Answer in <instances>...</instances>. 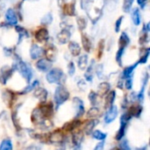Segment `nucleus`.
Returning <instances> with one entry per match:
<instances>
[{"mask_svg": "<svg viewBox=\"0 0 150 150\" xmlns=\"http://www.w3.org/2000/svg\"><path fill=\"white\" fill-rule=\"evenodd\" d=\"M105 6L104 0H89L85 6V11L92 23H97L102 16Z\"/></svg>", "mask_w": 150, "mask_h": 150, "instance_id": "1", "label": "nucleus"}, {"mask_svg": "<svg viewBox=\"0 0 150 150\" xmlns=\"http://www.w3.org/2000/svg\"><path fill=\"white\" fill-rule=\"evenodd\" d=\"M14 70H17L25 79L27 83H30L33 76V72L32 68L24 61L21 60V58L18 55L15 54V60L13 62V65L11 67Z\"/></svg>", "mask_w": 150, "mask_h": 150, "instance_id": "2", "label": "nucleus"}, {"mask_svg": "<svg viewBox=\"0 0 150 150\" xmlns=\"http://www.w3.org/2000/svg\"><path fill=\"white\" fill-rule=\"evenodd\" d=\"M46 78L49 83H57L58 85H63L66 81V76L63 71L57 68L50 69L47 72Z\"/></svg>", "mask_w": 150, "mask_h": 150, "instance_id": "3", "label": "nucleus"}, {"mask_svg": "<svg viewBox=\"0 0 150 150\" xmlns=\"http://www.w3.org/2000/svg\"><path fill=\"white\" fill-rule=\"evenodd\" d=\"M69 98V92L63 85H58L54 91V101L55 103V107L58 108L62 104H64Z\"/></svg>", "mask_w": 150, "mask_h": 150, "instance_id": "4", "label": "nucleus"}, {"mask_svg": "<svg viewBox=\"0 0 150 150\" xmlns=\"http://www.w3.org/2000/svg\"><path fill=\"white\" fill-rule=\"evenodd\" d=\"M130 120H131V117L129 116V114L127 112H125L121 115V117H120V129H119V131L116 134V137H115L117 141H120L124 137L125 133H126V128H127V124H128Z\"/></svg>", "mask_w": 150, "mask_h": 150, "instance_id": "5", "label": "nucleus"}, {"mask_svg": "<svg viewBox=\"0 0 150 150\" xmlns=\"http://www.w3.org/2000/svg\"><path fill=\"white\" fill-rule=\"evenodd\" d=\"M14 72V69L9 66H4L0 69V83L2 84H5L7 81L11 78Z\"/></svg>", "mask_w": 150, "mask_h": 150, "instance_id": "6", "label": "nucleus"}, {"mask_svg": "<svg viewBox=\"0 0 150 150\" xmlns=\"http://www.w3.org/2000/svg\"><path fill=\"white\" fill-rule=\"evenodd\" d=\"M73 104L76 108V118H79L84 114V105L81 98L76 97L73 98Z\"/></svg>", "mask_w": 150, "mask_h": 150, "instance_id": "7", "label": "nucleus"}, {"mask_svg": "<svg viewBox=\"0 0 150 150\" xmlns=\"http://www.w3.org/2000/svg\"><path fill=\"white\" fill-rule=\"evenodd\" d=\"M118 112H119V111H118V108H117L116 105H112V106H110L107 112H106V114H105V122L106 124L112 123L117 118Z\"/></svg>", "mask_w": 150, "mask_h": 150, "instance_id": "8", "label": "nucleus"}, {"mask_svg": "<svg viewBox=\"0 0 150 150\" xmlns=\"http://www.w3.org/2000/svg\"><path fill=\"white\" fill-rule=\"evenodd\" d=\"M71 37V32L69 29L62 28V31L57 34V40L60 44H66L69 41Z\"/></svg>", "mask_w": 150, "mask_h": 150, "instance_id": "9", "label": "nucleus"}, {"mask_svg": "<svg viewBox=\"0 0 150 150\" xmlns=\"http://www.w3.org/2000/svg\"><path fill=\"white\" fill-rule=\"evenodd\" d=\"M44 54V49L37 44H33L30 48V56L33 60L40 58Z\"/></svg>", "mask_w": 150, "mask_h": 150, "instance_id": "10", "label": "nucleus"}, {"mask_svg": "<svg viewBox=\"0 0 150 150\" xmlns=\"http://www.w3.org/2000/svg\"><path fill=\"white\" fill-rule=\"evenodd\" d=\"M5 19L6 22L11 25H17L18 24V18L16 12L13 9L9 8L5 12Z\"/></svg>", "mask_w": 150, "mask_h": 150, "instance_id": "11", "label": "nucleus"}, {"mask_svg": "<svg viewBox=\"0 0 150 150\" xmlns=\"http://www.w3.org/2000/svg\"><path fill=\"white\" fill-rule=\"evenodd\" d=\"M52 62L47 59H40L36 62V68L41 72H47L51 69Z\"/></svg>", "mask_w": 150, "mask_h": 150, "instance_id": "12", "label": "nucleus"}, {"mask_svg": "<svg viewBox=\"0 0 150 150\" xmlns=\"http://www.w3.org/2000/svg\"><path fill=\"white\" fill-rule=\"evenodd\" d=\"M44 116L45 119H48L53 115L54 109H53V104L52 103H46L43 102V105H41L40 107H39Z\"/></svg>", "mask_w": 150, "mask_h": 150, "instance_id": "13", "label": "nucleus"}, {"mask_svg": "<svg viewBox=\"0 0 150 150\" xmlns=\"http://www.w3.org/2000/svg\"><path fill=\"white\" fill-rule=\"evenodd\" d=\"M149 75L148 72H146L144 74V76L142 78V89L139 91V93L137 94L136 98L140 102H142L144 100V93H145V90H146V86L149 83Z\"/></svg>", "mask_w": 150, "mask_h": 150, "instance_id": "14", "label": "nucleus"}, {"mask_svg": "<svg viewBox=\"0 0 150 150\" xmlns=\"http://www.w3.org/2000/svg\"><path fill=\"white\" fill-rule=\"evenodd\" d=\"M56 54H57V50H56V47L54 45L48 46L44 50V54L46 55V59L48 60L51 62H54L56 59Z\"/></svg>", "mask_w": 150, "mask_h": 150, "instance_id": "15", "label": "nucleus"}, {"mask_svg": "<svg viewBox=\"0 0 150 150\" xmlns=\"http://www.w3.org/2000/svg\"><path fill=\"white\" fill-rule=\"evenodd\" d=\"M49 38V33L47 28L42 27L40 29H39L36 33H35V39L39 41V42H44L47 41Z\"/></svg>", "mask_w": 150, "mask_h": 150, "instance_id": "16", "label": "nucleus"}, {"mask_svg": "<svg viewBox=\"0 0 150 150\" xmlns=\"http://www.w3.org/2000/svg\"><path fill=\"white\" fill-rule=\"evenodd\" d=\"M63 140H64V134L62 132V130H55L49 136V141L52 143H62Z\"/></svg>", "mask_w": 150, "mask_h": 150, "instance_id": "17", "label": "nucleus"}, {"mask_svg": "<svg viewBox=\"0 0 150 150\" xmlns=\"http://www.w3.org/2000/svg\"><path fill=\"white\" fill-rule=\"evenodd\" d=\"M44 119L45 118H44V116H43V114H42V112H41L40 108H35L33 111L32 115H31V120H32V121L34 124L39 125Z\"/></svg>", "mask_w": 150, "mask_h": 150, "instance_id": "18", "label": "nucleus"}, {"mask_svg": "<svg viewBox=\"0 0 150 150\" xmlns=\"http://www.w3.org/2000/svg\"><path fill=\"white\" fill-rule=\"evenodd\" d=\"M34 97L36 98H38L40 102H46L47 98V91L46 89L44 88H40V87H37L36 90L34 91Z\"/></svg>", "mask_w": 150, "mask_h": 150, "instance_id": "19", "label": "nucleus"}, {"mask_svg": "<svg viewBox=\"0 0 150 150\" xmlns=\"http://www.w3.org/2000/svg\"><path fill=\"white\" fill-rule=\"evenodd\" d=\"M137 66H138V62H136V63H134V64H133V65H131L129 67L125 68V69L122 72L121 79H127V78L133 77L134 71L137 68Z\"/></svg>", "mask_w": 150, "mask_h": 150, "instance_id": "20", "label": "nucleus"}, {"mask_svg": "<svg viewBox=\"0 0 150 150\" xmlns=\"http://www.w3.org/2000/svg\"><path fill=\"white\" fill-rule=\"evenodd\" d=\"M83 142V134L81 131L76 132L73 134L72 135V142L74 144V146L78 149L80 147V145L82 144V142Z\"/></svg>", "mask_w": 150, "mask_h": 150, "instance_id": "21", "label": "nucleus"}, {"mask_svg": "<svg viewBox=\"0 0 150 150\" xmlns=\"http://www.w3.org/2000/svg\"><path fill=\"white\" fill-rule=\"evenodd\" d=\"M130 43V38L127 35V33L126 32H123L120 37L119 40V48H124L126 49V47L129 45Z\"/></svg>", "mask_w": 150, "mask_h": 150, "instance_id": "22", "label": "nucleus"}, {"mask_svg": "<svg viewBox=\"0 0 150 150\" xmlns=\"http://www.w3.org/2000/svg\"><path fill=\"white\" fill-rule=\"evenodd\" d=\"M150 48L149 47H143L141 49V54H140V60L138 62V64H145L149 57Z\"/></svg>", "mask_w": 150, "mask_h": 150, "instance_id": "23", "label": "nucleus"}, {"mask_svg": "<svg viewBox=\"0 0 150 150\" xmlns=\"http://www.w3.org/2000/svg\"><path fill=\"white\" fill-rule=\"evenodd\" d=\"M142 105H133L129 108V111H128V114L129 116L132 118V117H135V118H139L141 115H142Z\"/></svg>", "mask_w": 150, "mask_h": 150, "instance_id": "24", "label": "nucleus"}, {"mask_svg": "<svg viewBox=\"0 0 150 150\" xmlns=\"http://www.w3.org/2000/svg\"><path fill=\"white\" fill-rule=\"evenodd\" d=\"M131 18L132 21L134 24V25H139L142 23V17H141V11L139 8H134L131 12Z\"/></svg>", "mask_w": 150, "mask_h": 150, "instance_id": "25", "label": "nucleus"}, {"mask_svg": "<svg viewBox=\"0 0 150 150\" xmlns=\"http://www.w3.org/2000/svg\"><path fill=\"white\" fill-rule=\"evenodd\" d=\"M69 52L73 56H78L81 53V47L79 44L76 41H70L69 44Z\"/></svg>", "mask_w": 150, "mask_h": 150, "instance_id": "26", "label": "nucleus"}, {"mask_svg": "<svg viewBox=\"0 0 150 150\" xmlns=\"http://www.w3.org/2000/svg\"><path fill=\"white\" fill-rule=\"evenodd\" d=\"M98 124V120H95V119H92L90 121H88L85 126H84V132L86 134H91L95 127Z\"/></svg>", "mask_w": 150, "mask_h": 150, "instance_id": "27", "label": "nucleus"}, {"mask_svg": "<svg viewBox=\"0 0 150 150\" xmlns=\"http://www.w3.org/2000/svg\"><path fill=\"white\" fill-rule=\"evenodd\" d=\"M82 44H83V47L84 50H85L87 53H90V52L91 51L92 43H91L90 38L87 36L86 33H83V34H82Z\"/></svg>", "mask_w": 150, "mask_h": 150, "instance_id": "28", "label": "nucleus"}, {"mask_svg": "<svg viewBox=\"0 0 150 150\" xmlns=\"http://www.w3.org/2000/svg\"><path fill=\"white\" fill-rule=\"evenodd\" d=\"M62 7H63V12L65 15H68V16L76 15V7L73 2H71L70 4H65Z\"/></svg>", "mask_w": 150, "mask_h": 150, "instance_id": "29", "label": "nucleus"}, {"mask_svg": "<svg viewBox=\"0 0 150 150\" xmlns=\"http://www.w3.org/2000/svg\"><path fill=\"white\" fill-rule=\"evenodd\" d=\"M80 125H81V121L76 120H73L71 122H68V123L64 124L62 129L65 131H73V130L76 129Z\"/></svg>", "mask_w": 150, "mask_h": 150, "instance_id": "30", "label": "nucleus"}, {"mask_svg": "<svg viewBox=\"0 0 150 150\" xmlns=\"http://www.w3.org/2000/svg\"><path fill=\"white\" fill-rule=\"evenodd\" d=\"M15 30L16 32L18 33V43L21 41L22 39L24 38H28L30 35H29V33L27 32L26 29H25L24 27L20 26V25H15Z\"/></svg>", "mask_w": 150, "mask_h": 150, "instance_id": "31", "label": "nucleus"}, {"mask_svg": "<svg viewBox=\"0 0 150 150\" xmlns=\"http://www.w3.org/2000/svg\"><path fill=\"white\" fill-rule=\"evenodd\" d=\"M110 88H111L110 83H106V82H103V83H101L98 85V94L99 96L105 95V94L108 93Z\"/></svg>", "mask_w": 150, "mask_h": 150, "instance_id": "32", "label": "nucleus"}, {"mask_svg": "<svg viewBox=\"0 0 150 150\" xmlns=\"http://www.w3.org/2000/svg\"><path fill=\"white\" fill-rule=\"evenodd\" d=\"M94 60L91 61V63L90 66H88L86 69V72L84 74V77H85V80L88 81V82H91L93 80V72H94V69H93V64H94Z\"/></svg>", "mask_w": 150, "mask_h": 150, "instance_id": "33", "label": "nucleus"}, {"mask_svg": "<svg viewBox=\"0 0 150 150\" xmlns=\"http://www.w3.org/2000/svg\"><path fill=\"white\" fill-rule=\"evenodd\" d=\"M78 67L80 69L84 70L88 67V55L87 54H83L79 57L78 59Z\"/></svg>", "mask_w": 150, "mask_h": 150, "instance_id": "34", "label": "nucleus"}, {"mask_svg": "<svg viewBox=\"0 0 150 150\" xmlns=\"http://www.w3.org/2000/svg\"><path fill=\"white\" fill-rule=\"evenodd\" d=\"M39 83H40V82L38 81V80H35V81H33L30 85H28V86H26V87H25L20 92H19V94H21V95H23V94H26V93H29V92H31L32 91H33L34 89H36L38 86H39Z\"/></svg>", "mask_w": 150, "mask_h": 150, "instance_id": "35", "label": "nucleus"}, {"mask_svg": "<svg viewBox=\"0 0 150 150\" xmlns=\"http://www.w3.org/2000/svg\"><path fill=\"white\" fill-rule=\"evenodd\" d=\"M100 114V110L97 106H92L88 112H87V118L89 119H95L96 117L99 116Z\"/></svg>", "mask_w": 150, "mask_h": 150, "instance_id": "36", "label": "nucleus"}, {"mask_svg": "<svg viewBox=\"0 0 150 150\" xmlns=\"http://www.w3.org/2000/svg\"><path fill=\"white\" fill-rule=\"evenodd\" d=\"M89 99L92 106H97L99 104V95L97 92L91 91L89 94Z\"/></svg>", "mask_w": 150, "mask_h": 150, "instance_id": "37", "label": "nucleus"}, {"mask_svg": "<svg viewBox=\"0 0 150 150\" xmlns=\"http://www.w3.org/2000/svg\"><path fill=\"white\" fill-rule=\"evenodd\" d=\"M115 98H116V92L114 91H112L110 92H108L107 94V97H106V104H105V106H112L115 101Z\"/></svg>", "mask_w": 150, "mask_h": 150, "instance_id": "38", "label": "nucleus"}, {"mask_svg": "<svg viewBox=\"0 0 150 150\" xmlns=\"http://www.w3.org/2000/svg\"><path fill=\"white\" fill-rule=\"evenodd\" d=\"M13 98H14V94L10 91H5L3 94V98L8 105H11V104L13 100Z\"/></svg>", "mask_w": 150, "mask_h": 150, "instance_id": "39", "label": "nucleus"}, {"mask_svg": "<svg viewBox=\"0 0 150 150\" xmlns=\"http://www.w3.org/2000/svg\"><path fill=\"white\" fill-rule=\"evenodd\" d=\"M13 146L10 139H4L0 144V150H12Z\"/></svg>", "mask_w": 150, "mask_h": 150, "instance_id": "40", "label": "nucleus"}, {"mask_svg": "<svg viewBox=\"0 0 150 150\" xmlns=\"http://www.w3.org/2000/svg\"><path fill=\"white\" fill-rule=\"evenodd\" d=\"M38 127L42 129V130H45V129H50L52 127H53V123L48 120V119H44L39 125Z\"/></svg>", "mask_w": 150, "mask_h": 150, "instance_id": "41", "label": "nucleus"}, {"mask_svg": "<svg viewBox=\"0 0 150 150\" xmlns=\"http://www.w3.org/2000/svg\"><path fill=\"white\" fill-rule=\"evenodd\" d=\"M76 23H77L78 29L80 31H83L87 26V21H86L85 18H83V17H78L76 18Z\"/></svg>", "mask_w": 150, "mask_h": 150, "instance_id": "42", "label": "nucleus"}, {"mask_svg": "<svg viewBox=\"0 0 150 150\" xmlns=\"http://www.w3.org/2000/svg\"><path fill=\"white\" fill-rule=\"evenodd\" d=\"M92 136H93L94 139L102 142V141H104L106 138V134L103 133V132H101L99 130H96V131L92 132Z\"/></svg>", "mask_w": 150, "mask_h": 150, "instance_id": "43", "label": "nucleus"}, {"mask_svg": "<svg viewBox=\"0 0 150 150\" xmlns=\"http://www.w3.org/2000/svg\"><path fill=\"white\" fill-rule=\"evenodd\" d=\"M134 0H124L123 1V5H122V10L124 12L127 13L130 11L131 8H132V5L134 4Z\"/></svg>", "mask_w": 150, "mask_h": 150, "instance_id": "44", "label": "nucleus"}, {"mask_svg": "<svg viewBox=\"0 0 150 150\" xmlns=\"http://www.w3.org/2000/svg\"><path fill=\"white\" fill-rule=\"evenodd\" d=\"M140 44L141 45H144L149 43V32H146L144 30H142L141 35H140Z\"/></svg>", "mask_w": 150, "mask_h": 150, "instance_id": "45", "label": "nucleus"}, {"mask_svg": "<svg viewBox=\"0 0 150 150\" xmlns=\"http://www.w3.org/2000/svg\"><path fill=\"white\" fill-rule=\"evenodd\" d=\"M126 49L124 48H119V50L117 51V54H116V61L118 62V64L120 66H122V57H123V54H124V52H125Z\"/></svg>", "mask_w": 150, "mask_h": 150, "instance_id": "46", "label": "nucleus"}, {"mask_svg": "<svg viewBox=\"0 0 150 150\" xmlns=\"http://www.w3.org/2000/svg\"><path fill=\"white\" fill-rule=\"evenodd\" d=\"M53 21V16L51 13H47L42 18H41V24L42 25H49L51 24Z\"/></svg>", "mask_w": 150, "mask_h": 150, "instance_id": "47", "label": "nucleus"}, {"mask_svg": "<svg viewBox=\"0 0 150 150\" xmlns=\"http://www.w3.org/2000/svg\"><path fill=\"white\" fill-rule=\"evenodd\" d=\"M105 2V6H107V8L111 11V6L112 7V9L113 10L116 6V4L118 2V0H104Z\"/></svg>", "mask_w": 150, "mask_h": 150, "instance_id": "48", "label": "nucleus"}, {"mask_svg": "<svg viewBox=\"0 0 150 150\" xmlns=\"http://www.w3.org/2000/svg\"><path fill=\"white\" fill-rule=\"evenodd\" d=\"M123 18H124V17L121 16V17H120V18L116 20L115 25H114V30H115L116 33H119V32H120V26H121V24H122V21H123Z\"/></svg>", "mask_w": 150, "mask_h": 150, "instance_id": "49", "label": "nucleus"}, {"mask_svg": "<svg viewBox=\"0 0 150 150\" xmlns=\"http://www.w3.org/2000/svg\"><path fill=\"white\" fill-rule=\"evenodd\" d=\"M68 72L69 76H73L76 72V67L73 62H70L68 65Z\"/></svg>", "mask_w": 150, "mask_h": 150, "instance_id": "50", "label": "nucleus"}, {"mask_svg": "<svg viewBox=\"0 0 150 150\" xmlns=\"http://www.w3.org/2000/svg\"><path fill=\"white\" fill-rule=\"evenodd\" d=\"M104 47H105V40H101L98 44V58H100L102 56Z\"/></svg>", "mask_w": 150, "mask_h": 150, "instance_id": "51", "label": "nucleus"}, {"mask_svg": "<svg viewBox=\"0 0 150 150\" xmlns=\"http://www.w3.org/2000/svg\"><path fill=\"white\" fill-rule=\"evenodd\" d=\"M120 150H131L130 147H129V144H128L127 140L122 141L120 142Z\"/></svg>", "mask_w": 150, "mask_h": 150, "instance_id": "52", "label": "nucleus"}, {"mask_svg": "<svg viewBox=\"0 0 150 150\" xmlns=\"http://www.w3.org/2000/svg\"><path fill=\"white\" fill-rule=\"evenodd\" d=\"M96 73L98 76L99 79H102L104 77V73H103V65H98L97 67V69H96Z\"/></svg>", "mask_w": 150, "mask_h": 150, "instance_id": "53", "label": "nucleus"}, {"mask_svg": "<svg viewBox=\"0 0 150 150\" xmlns=\"http://www.w3.org/2000/svg\"><path fill=\"white\" fill-rule=\"evenodd\" d=\"M133 87V77L126 79V88L127 90H131Z\"/></svg>", "mask_w": 150, "mask_h": 150, "instance_id": "54", "label": "nucleus"}, {"mask_svg": "<svg viewBox=\"0 0 150 150\" xmlns=\"http://www.w3.org/2000/svg\"><path fill=\"white\" fill-rule=\"evenodd\" d=\"M148 1H149V0H137V3H138V4L141 6L142 9H144L145 6L147 5Z\"/></svg>", "mask_w": 150, "mask_h": 150, "instance_id": "55", "label": "nucleus"}, {"mask_svg": "<svg viewBox=\"0 0 150 150\" xmlns=\"http://www.w3.org/2000/svg\"><path fill=\"white\" fill-rule=\"evenodd\" d=\"M104 148H105V142L102 141L101 142H99L93 150H104Z\"/></svg>", "mask_w": 150, "mask_h": 150, "instance_id": "56", "label": "nucleus"}, {"mask_svg": "<svg viewBox=\"0 0 150 150\" xmlns=\"http://www.w3.org/2000/svg\"><path fill=\"white\" fill-rule=\"evenodd\" d=\"M89 2V0H81L80 1V4H81V8L83 9V10H84L85 9V6H86V4H87V3Z\"/></svg>", "mask_w": 150, "mask_h": 150, "instance_id": "57", "label": "nucleus"}, {"mask_svg": "<svg viewBox=\"0 0 150 150\" xmlns=\"http://www.w3.org/2000/svg\"><path fill=\"white\" fill-rule=\"evenodd\" d=\"M67 0H58V5L60 7H62L65 4H66Z\"/></svg>", "mask_w": 150, "mask_h": 150, "instance_id": "58", "label": "nucleus"}, {"mask_svg": "<svg viewBox=\"0 0 150 150\" xmlns=\"http://www.w3.org/2000/svg\"><path fill=\"white\" fill-rule=\"evenodd\" d=\"M30 149L31 150H38L37 149V148L36 147H34V146H32V147H30ZM26 150H28V149Z\"/></svg>", "mask_w": 150, "mask_h": 150, "instance_id": "59", "label": "nucleus"}, {"mask_svg": "<svg viewBox=\"0 0 150 150\" xmlns=\"http://www.w3.org/2000/svg\"><path fill=\"white\" fill-rule=\"evenodd\" d=\"M111 150H120L119 148H113V149H112Z\"/></svg>", "mask_w": 150, "mask_h": 150, "instance_id": "60", "label": "nucleus"}, {"mask_svg": "<svg viewBox=\"0 0 150 150\" xmlns=\"http://www.w3.org/2000/svg\"><path fill=\"white\" fill-rule=\"evenodd\" d=\"M23 1H25V0H23Z\"/></svg>", "mask_w": 150, "mask_h": 150, "instance_id": "61", "label": "nucleus"}]
</instances>
